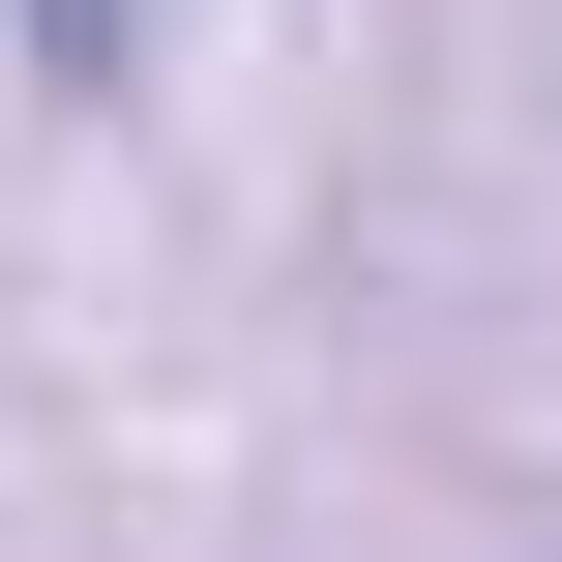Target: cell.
I'll list each match as a JSON object with an SVG mask.
<instances>
[{"instance_id": "cell-1", "label": "cell", "mask_w": 562, "mask_h": 562, "mask_svg": "<svg viewBox=\"0 0 562 562\" xmlns=\"http://www.w3.org/2000/svg\"><path fill=\"white\" fill-rule=\"evenodd\" d=\"M148 59V0H30V89H119Z\"/></svg>"}]
</instances>
